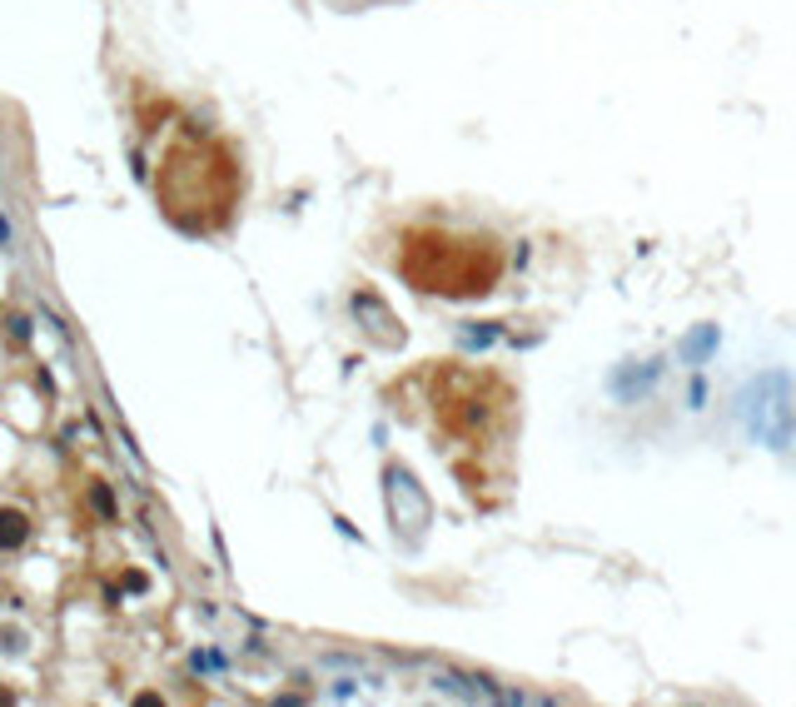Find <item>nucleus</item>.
<instances>
[{
    "instance_id": "nucleus-1",
    "label": "nucleus",
    "mask_w": 796,
    "mask_h": 707,
    "mask_svg": "<svg viewBox=\"0 0 796 707\" xmlns=\"http://www.w3.org/2000/svg\"><path fill=\"white\" fill-rule=\"evenodd\" d=\"M762 399L747 404V423L762 444L771 449H786L791 444V399H786V374H762L757 384H752Z\"/></svg>"
},
{
    "instance_id": "nucleus-2",
    "label": "nucleus",
    "mask_w": 796,
    "mask_h": 707,
    "mask_svg": "<svg viewBox=\"0 0 796 707\" xmlns=\"http://www.w3.org/2000/svg\"><path fill=\"white\" fill-rule=\"evenodd\" d=\"M662 378V359H647V364H628V369H617L612 378H607V389L622 399V404H637L652 384Z\"/></svg>"
},
{
    "instance_id": "nucleus-3",
    "label": "nucleus",
    "mask_w": 796,
    "mask_h": 707,
    "mask_svg": "<svg viewBox=\"0 0 796 707\" xmlns=\"http://www.w3.org/2000/svg\"><path fill=\"white\" fill-rule=\"evenodd\" d=\"M712 349H717V329H712V324H702L697 334H687V339H682V359H687L692 369H702V364L712 359Z\"/></svg>"
},
{
    "instance_id": "nucleus-4",
    "label": "nucleus",
    "mask_w": 796,
    "mask_h": 707,
    "mask_svg": "<svg viewBox=\"0 0 796 707\" xmlns=\"http://www.w3.org/2000/svg\"><path fill=\"white\" fill-rule=\"evenodd\" d=\"M702 404H707V378L697 374V378H692V404H687V409H702Z\"/></svg>"
},
{
    "instance_id": "nucleus-5",
    "label": "nucleus",
    "mask_w": 796,
    "mask_h": 707,
    "mask_svg": "<svg viewBox=\"0 0 796 707\" xmlns=\"http://www.w3.org/2000/svg\"><path fill=\"white\" fill-rule=\"evenodd\" d=\"M0 249H15V244H11V225H6V220H0Z\"/></svg>"
}]
</instances>
